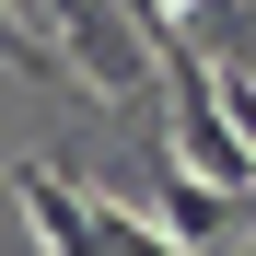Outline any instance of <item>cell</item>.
<instances>
[{
	"instance_id": "obj_3",
	"label": "cell",
	"mask_w": 256,
	"mask_h": 256,
	"mask_svg": "<svg viewBox=\"0 0 256 256\" xmlns=\"http://www.w3.org/2000/svg\"><path fill=\"white\" fill-rule=\"evenodd\" d=\"M233 222H244L233 198H210L198 175H175V186H163V222H152V233H163V244H186V256H210V244H233Z\"/></svg>"
},
{
	"instance_id": "obj_4",
	"label": "cell",
	"mask_w": 256,
	"mask_h": 256,
	"mask_svg": "<svg viewBox=\"0 0 256 256\" xmlns=\"http://www.w3.org/2000/svg\"><path fill=\"white\" fill-rule=\"evenodd\" d=\"M0 58H12V70H35V82H70V70H58V47H47V35H24L12 12H0Z\"/></svg>"
},
{
	"instance_id": "obj_2",
	"label": "cell",
	"mask_w": 256,
	"mask_h": 256,
	"mask_svg": "<svg viewBox=\"0 0 256 256\" xmlns=\"http://www.w3.org/2000/svg\"><path fill=\"white\" fill-rule=\"evenodd\" d=\"M0 186H12V198L35 210V256H94V198H82V186L58 175V163H12Z\"/></svg>"
},
{
	"instance_id": "obj_1",
	"label": "cell",
	"mask_w": 256,
	"mask_h": 256,
	"mask_svg": "<svg viewBox=\"0 0 256 256\" xmlns=\"http://www.w3.org/2000/svg\"><path fill=\"white\" fill-rule=\"evenodd\" d=\"M152 70L175 82V152L210 175V198H233V210H244V186H256V152H244V116H233V94L210 82V58L186 47V35H163V47H152Z\"/></svg>"
}]
</instances>
